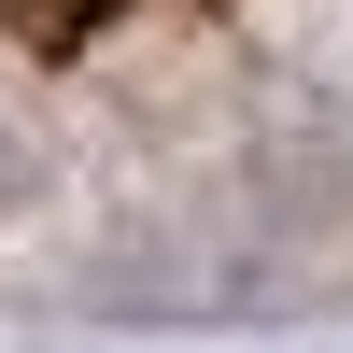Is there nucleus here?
<instances>
[{
    "label": "nucleus",
    "instance_id": "f257e3e1",
    "mask_svg": "<svg viewBox=\"0 0 353 353\" xmlns=\"http://www.w3.org/2000/svg\"><path fill=\"white\" fill-rule=\"evenodd\" d=\"M14 198H43V141H28V113H0V212Z\"/></svg>",
    "mask_w": 353,
    "mask_h": 353
}]
</instances>
